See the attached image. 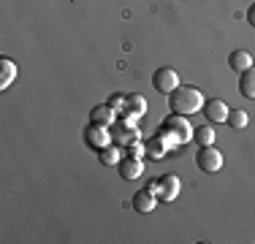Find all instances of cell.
<instances>
[{"mask_svg": "<svg viewBox=\"0 0 255 244\" xmlns=\"http://www.w3.org/2000/svg\"><path fill=\"white\" fill-rule=\"evenodd\" d=\"M201 112L206 114V120L215 125V122H226V120H228V112H231V109H228L226 101H220V98H212V101L204 103Z\"/></svg>", "mask_w": 255, "mask_h": 244, "instance_id": "cell-7", "label": "cell"}, {"mask_svg": "<svg viewBox=\"0 0 255 244\" xmlns=\"http://www.w3.org/2000/svg\"><path fill=\"white\" fill-rule=\"evenodd\" d=\"M112 138H114V144H117V146H123V144L130 146L133 141H138V133H136V127H133L130 122L123 120V125H117L112 130Z\"/></svg>", "mask_w": 255, "mask_h": 244, "instance_id": "cell-12", "label": "cell"}, {"mask_svg": "<svg viewBox=\"0 0 255 244\" xmlns=\"http://www.w3.org/2000/svg\"><path fill=\"white\" fill-rule=\"evenodd\" d=\"M152 87L157 90L160 95H171L174 90L179 87V76H177V71L174 68H157L155 73H152Z\"/></svg>", "mask_w": 255, "mask_h": 244, "instance_id": "cell-5", "label": "cell"}, {"mask_svg": "<svg viewBox=\"0 0 255 244\" xmlns=\"http://www.w3.org/2000/svg\"><path fill=\"white\" fill-rule=\"evenodd\" d=\"M193 138H196L201 146H209V144H215V127H212V122L209 125H201V127H196L193 130Z\"/></svg>", "mask_w": 255, "mask_h": 244, "instance_id": "cell-19", "label": "cell"}, {"mask_svg": "<svg viewBox=\"0 0 255 244\" xmlns=\"http://www.w3.org/2000/svg\"><path fill=\"white\" fill-rule=\"evenodd\" d=\"M228 65L234 71H247L253 65V54L247 52V49H234V52H231V57H228Z\"/></svg>", "mask_w": 255, "mask_h": 244, "instance_id": "cell-13", "label": "cell"}, {"mask_svg": "<svg viewBox=\"0 0 255 244\" xmlns=\"http://www.w3.org/2000/svg\"><path fill=\"white\" fill-rule=\"evenodd\" d=\"M155 204H157V195L149 190V187H144V190H138L133 195V209H136L138 215H149V212L155 209Z\"/></svg>", "mask_w": 255, "mask_h": 244, "instance_id": "cell-10", "label": "cell"}, {"mask_svg": "<svg viewBox=\"0 0 255 244\" xmlns=\"http://www.w3.org/2000/svg\"><path fill=\"white\" fill-rule=\"evenodd\" d=\"M196 166L204 171V174H217L223 168V152L215 149V144L209 146H201L196 152Z\"/></svg>", "mask_w": 255, "mask_h": 244, "instance_id": "cell-3", "label": "cell"}, {"mask_svg": "<svg viewBox=\"0 0 255 244\" xmlns=\"http://www.w3.org/2000/svg\"><path fill=\"white\" fill-rule=\"evenodd\" d=\"M147 155L152 157V160H163L166 157V152H168V146H171V141H168L166 136H160V133H155V136H149L147 138Z\"/></svg>", "mask_w": 255, "mask_h": 244, "instance_id": "cell-11", "label": "cell"}, {"mask_svg": "<svg viewBox=\"0 0 255 244\" xmlns=\"http://www.w3.org/2000/svg\"><path fill=\"white\" fill-rule=\"evenodd\" d=\"M109 106H112L114 112H125V95H112L109 98Z\"/></svg>", "mask_w": 255, "mask_h": 244, "instance_id": "cell-21", "label": "cell"}, {"mask_svg": "<svg viewBox=\"0 0 255 244\" xmlns=\"http://www.w3.org/2000/svg\"><path fill=\"white\" fill-rule=\"evenodd\" d=\"M14 79H16V63L8 57H0V90L11 87Z\"/></svg>", "mask_w": 255, "mask_h": 244, "instance_id": "cell-14", "label": "cell"}, {"mask_svg": "<svg viewBox=\"0 0 255 244\" xmlns=\"http://www.w3.org/2000/svg\"><path fill=\"white\" fill-rule=\"evenodd\" d=\"M128 155H130V157H138V160H141V157L147 155V146L138 144V141H133L130 146H128Z\"/></svg>", "mask_w": 255, "mask_h": 244, "instance_id": "cell-20", "label": "cell"}, {"mask_svg": "<svg viewBox=\"0 0 255 244\" xmlns=\"http://www.w3.org/2000/svg\"><path fill=\"white\" fill-rule=\"evenodd\" d=\"M149 190H152L160 201H174L179 195V179L174 174H163L160 179H155L152 185H149Z\"/></svg>", "mask_w": 255, "mask_h": 244, "instance_id": "cell-6", "label": "cell"}, {"mask_svg": "<svg viewBox=\"0 0 255 244\" xmlns=\"http://www.w3.org/2000/svg\"><path fill=\"white\" fill-rule=\"evenodd\" d=\"M247 22H250L253 27H255V3L250 5V8H247Z\"/></svg>", "mask_w": 255, "mask_h": 244, "instance_id": "cell-22", "label": "cell"}, {"mask_svg": "<svg viewBox=\"0 0 255 244\" xmlns=\"http://www.w3.org/2000/svg\"><path fill=\"white\" fill-rule=\"evenodd\" d=\"M147 112V101H144L141 95H125V122H136L138 117H141V114Z\"/></svg>", "mask_w": 255, "mask_h": 244, "instance_id": "cell-9", "label": "cell"}, {"mask_svg": "<svg viewBox=\"0 0 255 244\" xmlns=\"http://www.w3.org/2000/svg\"><path fill=\"white\" fill-rule=\"evenodd\" d=\"M193 130H196V127H190L187 117H182V114H171V117H166V120L160 122V127H157V133H160V136H166L171 144L190 141Z\"/></svg>", "mask_w": 255, "mask_h": 244, "instance_id": "cell-2", "label": "cell"}, {"mask_svg": "<svg viewBox=\"0 0 255 244\" xmlns=\"http://www.w3.org/2000/svg\"><path fill=\"white\" fill-rule=\"evenodd\" d=\"M226 122L234 127V130H245L247 122H250V117H247L245 109H234V112H228V120H226Z\"/></svg>", "mask_w": 255, "mask_h": 244, "instance_id": "cell-18", "label": "cell"}, {"mask_svg": "<svg viewBox=\"0 0 255 244\" xmlns=\"http://www.w3.org/2000/svg\"><path fill=\"white\" fill-rule=\"evenodd\" d=\"M204 95L198 87H190V84H185V87L174 90L171 95H168V109H171V114H182V117H190V114L201 112L204 109Z\"/></svg>", "mask_w": 255, "mask_h": 244, "instance_id": "cell-1", "label": "cell"}, {"mask_svg": "<svg viewBox=\"0 0 255 244\" xmlns=\"http://www.w3.org/2000/svg\"><path fill=\"white\" fill-rule=\"evenodd\" d=\"M117 171H120V176H123V179L133 182V179H138V176L144 174V166H141V160H138V157L123 155V160L117 163Z\"/></svg>", "mask_w": 255, "mask_h": 244, "instance_id": "cell-8", "label": "cell"}, {"mask_svg": "<svg viewBox=\"0 0 255 244\" xmlns=\"http://www.w3.org/2000/svg\"><path fill=\"white\" fill-rule=\"evenodd\" d=\"M112 120H114V109L109 106V103H98V106H93V112H90V122L112 125Z\"/></svg>", "mask_w": 255, "mask_h": 244, "instance_id": "cell-15", "label": "cell"}, {"mask_svg": "<svg viewBox=\"0 0 255 244\" xmlns=\"http://www.w3.org/2000/svg\"><path fill=\"white\" fill-rule=\"evenodd\" d=\"M84 144L90 146V149H103V146L112 144V130H109V125H98V122H90V127L84 130Z\"/></svg>", "mask_w": 255, "mask_h": 244, "instance_id": "cell-4", "label": "cell"}, {"mask_svg": "<svg viewBox=\"0 0 255 244\" xmlns=\"http://www.w3.org/2000/svg\"><path fill=\"white\" fill-rule=\"evenodd\" d=\"M98 160L103 163V166H117V163L123 160V149H120L117 144H109L98 152Z\"/></svg>", "mask_w": 255, "mask_h": 244, "instance_id": "cell-17", "label": "cell"}, {"mask_svg": "<svg viewBox=\"0 0 255 244\" xmlns=\"http://www.w3.org/2000/svg\"><path fill=\"white\" fill-rule=\"evenodd\" d=\"M239 93L245 98H255V65H250L247 71H242L239 76Z\"/></svg>", "mask_w": 255, "mask_h": 244, "instance_id": "cell-16", "label": "cell"}]
</instances>
